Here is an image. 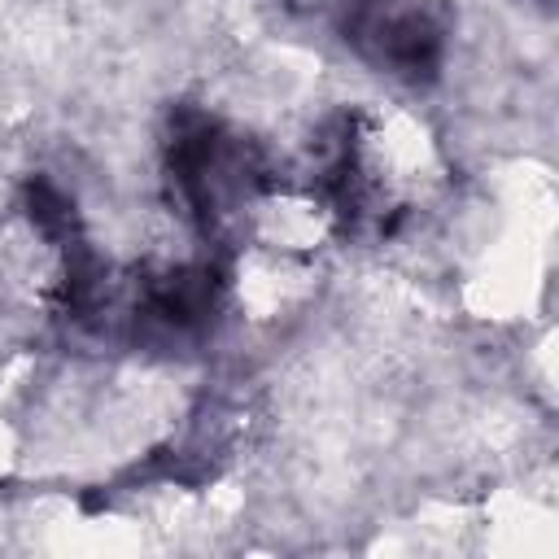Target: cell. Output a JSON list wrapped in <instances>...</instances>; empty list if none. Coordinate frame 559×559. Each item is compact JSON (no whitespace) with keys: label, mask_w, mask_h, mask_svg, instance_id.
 Segmentation results:
<instances>
[{"label":"cell","mask_w":559,"mask_h":559,"mask_svg":"<svg viewBox=\"0 0 559 559\" xmlns=\"http://www.w3.org/2000/svg\"><path fill=\"white\" fill-rule=\"evenodd\" d=\"M166 170L183 214L205 231L223 236L236 227L266 188L262 153L227 122L201 109H175L166 131Z\"/></svg>","instance_id":"6da1fadb"},{"label":"cell","mask_w":559,"mask_h":559,"mask_svg":"<svg viewBox=\"0 0 559 559\" xmlns=\"http://www.w3.org/2000/svg\"><path fill=\"white\" fill-rule=\"evenodd\" d=\"M341 44L376 74L428 87L450 61V9L441 0H345L336 9Z\"/></svg>","instance_id":"7a4b0ae2"}]
</instances>
